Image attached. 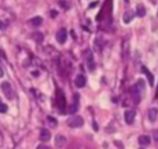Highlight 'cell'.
Masks as SVG:
<instances>
[{
  "label": "cell",
  "mask_w": 158,
  "mask_h": 149,
  "mask_svg": "<svg viewBox=\"0 0 158 149\" xmlns=\"http://www.w3.org/2000/svg\"><path fill=\"white\" fill-rule=\"evenodd\" d=\"M140 149H143V148H140Z\"/></svg>",
  "instance_id": "obj_26"
},
{
  "label": "cell",
  "mask_w": 158,
  "mask_h": 149,
  "mask_svg": "<svg viewBox=\"0 0 158 149\" xmlns=\"http://www.w3.org/2000/svg\"><path fill=\"white\" fill-rule=\"evenodd\" d=\"M86 62H87V68L90 69V71H94V61H93V54H92V51H86Z\"/></svg>",
  "instance_id": "obj_8"
},
{
  "label": "cell",
  "mask_w": 158,
  "mask_h": 149,
  "mask_svg": "<svg viewBox=\"0 0 158 149\" xmlns=\"http://www.w3.org/2000/svg\"><path fill=\"white\" fill-rule=\"evenodd\" d=\"M39 138H40V141H43V142H47L51 138V134H50V131L49 130H46V129H43V130H40V134H39Z\"/></svg>",
  "instance_id": "obj_9"
},
{
  "label": "cell",
  "mask_w": 158,
  "mask_h": 149,
  "mask_svg": "<svg viewBox=\"0 0 158 149\" xmlns=\"http://www.w3.org/2000/svg\"><path fill=\"white\" fill-rule=\"evenodd\" d=\"M154 138H155V141H158V130L154 133Z\"/></svg>",
  "instance_id": "obj_23"
},
{
  "label": "cell",
  "mask_w": 158,
  "mask_h": 149,
  "mask_svg": "<svg viewBox=\"0 0 158 149\" xmlns=\"http://www.w3.org/2000/svg\"><path fill=\"white\" fill-rule=\"evenodd\" d=\"M42 22H43V18H42V17H33L32 20H31V24H32L33 26H40Z\"/></svg>",
  "instance_id": "obj_16"
},
{
  "label": "cell",
  "mask_w": 158,
  "mask_h": 149,
  "mask_svg": "<svg viewBox=\"0 0 158 149\" xmlns=\"http://www.w3.org/2000/svg\"><path fill=\"white\" fill-rule=\"evenodd\" d=\"M57 106L60 108L61 112H64V108H67V104H65V97H64V93L58 90L57 91Z\"/></svg>",
  "instance_id": "obj_3"
},
{
  "label": "cell",
  "mask_w": 158,
  "mask_h": 149,
  "mask_svg": "<svg viewBox=\"0 0 158 149\" xmlns=\"http://www.w3.org/2000/svg\"><path fill=\"white\" fill-rule=\"evenodd\" d=\"M83 119H82L81 116H73L71 117V119H68V121H67V124L69 126V127H72V129H76V127H81V126H83Z\"/></svg>",
  "instance_id": "obj_2"
},
{
  "label": "cell",
  "mask_w": 158,
  "mask_h": 149,
  "mask_svg": "<svg viewBox=\"0 0 158 149\" xmlns=\"http://www.w3.org/2000/svg\"><path fill=\"white\" fill-rule=\"evenodd\" d=\"M65 144H67V138L64 137V135H57L56 137V146L57 148H62V146H65Z\"/></svg>",
  "instance_id": "obj_11"
},
{
  "label": "cell",
  "mask_w": 158,
  "mask_h": 149,
  "mask_svg": "<svg viewBox=\"0 0 158 149\" xmlns=\"http://www.w3.org/2000/svg\"><path fill=\"white\" fill-rule=\"evenodd\" d=\"M46 120L49 121V124L51 126V127H57V120L53 116H47V119H46Z\"/></svg>",
  "instance_id": "obj_17"
},
{
  "label": "cell",
  "mask_w": 158,
  "mask_h": 149,
  "mask_svg": "<svg viewBox=\"0 0 158 149\" xmlns=\"http://www.w3.org/2000/svg\"><path fill=\"white\" fill-rule=\"evenodd\" d=\"M75 86H76L78 89H82V87H85L86 86V77L85 75H78L76 79H75Z\"/></svg>",
  "instance_id": "obj_7"
},
{
  "label": "cell",
  "mask_w": 158,
  "mask_h": 149,
  "mask_svg": "<svg viewBox=\"0 0 158 149\" xmlns=\"http://www.w3.org/2000/svg\"><path fill=\"white\" fill-rule=\"evenodd\" d=\"M3 76V71H0V77Z\"/></svg>",
  "instance_id": "obj_25"
},
{
  "label": "cell",
  "mask_w": 158,
  "mask_h": 149,
  "mask_svg": "<svg viewBox=\"0 0 158 149\" xmlns=\"http://www.w3.org/2000/svg\"><path fill=\"white\" fill-rule=\"evenodd\" d=\"M97 1H94V3H92V4H90V6H89V8H92V7H94V6H97Z\"/></svg>",
  "instance_id": "obj_24"
},
{
  "label": "cell",
  "mask_w": 158,
  "mask_h": 149,
  "mask_svg": "<svg viewBox=\"0 0 158 149\" xmlns=\"http://www.w3.org/2000/svg\"><path fill=\"white\" fill-rule=\"evenodd\" d=\"M150 142H151V138L148 137V135H140L139 137V144L143 146H147V145H150Z\"/></svg>",
  "instance_id": "obj_14"
},
{
  "label": "cell",
  "mask_w": 158,
  "mask_h": 149,
  "mask_svg": "<svg viewBox=\"0 0 158 149\" xmlns=\"http://www.w3.org/2000/svg\"><path fill=\"white\" fill-rule=\"evenodd\" d=\"M36 149H50L49 146L46 145V144H40V145H37V148Z\"/></svg>",
  "instance_id": "obj_20"
},
{
  "label": "cell",
  "mask_w": 158,
  "mask_h": 149,
  "mask_svg": "<svg viewBox=\"0 0 158 149\" xmlns=\"http://www.w3.org/2000/svg\"><path fill=\"white\" fill-rule=\"evenodd\" d=\"M33 37H36L37 41H42V40H43V36H42L40 33H35V35H33Z\"/></svg>",
  "instance_id": "obj_19"
},
{
  "label": "cell",
  "mask_w": 158,
  "mask_h": 149,
  "mask_svg": "<svg viewBox=\"0 0 158 149\" xmlns=\"http://www.w3.org/2000/svg\"><path fill=\"white\" fill-rule=\"evenodd\" d=\"M134 17V12L130 11V10H128V11H125V14H123V17H122V21H123V24H129L130 21L133 20Z\"/></svg>",
  "instance_id": "obj_10"
},
{
  "label": "cell",
  "mask_w": 158,
  "mask_h": 149,
  "mask_svg": "<svg viewBox=\"0 0 158 149\" xmlns=\"http://www.w3.org/2000/svg\"><path fill=\"white\" fill-rule=\"evenodd\" d=\"M1 90H3L4 97L7 98V100H12V98H14V91H12V87L10 86V83H8V81L1 83Z\"/></svg>",
  "instance_id": "obj_1"
},
{
  "label": "cell",
  "mask_w": 158,
  "mask_h": 149,
  "mask_svg": "<svg viewBox=\"0 0 158 149\" xmlns=\"http://www.w3.org/2000/svg\"><path fill=\"white\" fill-rule=\"evenodd\" d=\"M142 72L144 73V75H146L147 77H148V84H150V86L154 84V77H153V75H151L150 71H148V69H147L146 66H142Z\"/></svg>",
  "instance_id": "obj_13"
},
{
  "label": "cell",
  "mask_w": 158,
  "mask_h": 149,
  "mask_svg": "<svg viewBox=\"0 0 158 149\" xmlns=\"http://www.w3.org/2000/svg\"><path fill=\"white\" fill-rule=\"evenodd\" d=\"M134 117H136V112H134V110L128 109V110L125 112V121L128 123V124H132V123H133Z\"/></svg>",
  "instance_id": "obj_6"
},
{
  "label": "cell",
  "mask_w": 158,
  "mask_h": 149,
  "mask_svg": "<svg viewBox=\"0 0 158 149\" xmlns=\"http://www.w3.org/2000/svg\"><path fill=\"white\" fill-rule=\"evenodd\" d=\"M61 6H62V7H65V10H68V7H69V4L65 3V1H61Z\"/></svg>",
  "instance_id": "obj_21"
},
{
  "label": "cell",
  "mask_w": 158,
  "mask_h": 149,
  "mask_svg": "<svg viewBox=\"0 0 158 149\" xmlns=\"http://www.w3.org/2000/svg\"><path fill=\"white\" fill-rule=\"evenodd\" d=\"M67 37H68V33H67V29H64V28L60 29L56 35V39L60 44H64L65 41H67Z\"/></svg>",
  "instance_id": "obj_5"
},
{
  "label": "cell",
  "mask_w": 158,
  "mask_h": 149,
  "mask_svg": "<svg viewBox=\"0 0 158 149\" xmlns=\"http://www.w3.org/2000/svg\"><path fill=\"white\" fill-rule=\"evenodd\" d=\"M50 15H51L53 18H56V17H57V12L56 11H51V12H50Z\"/></svg>",
  "instance_id": "obj_22"
},
{
  "label": "cell",
  "mask_w": 158,
  "mask_h": 149,
  "mask_svg": "<svg viewBox=\"0 0 158 149\" xmlns=\"http://www.w3.org/2000/svg\"><path fill=\"white\" fill-rule=\"evenodd\" d=\"M148 119H150V121H153V123L158 119V109L157 108H150V110H148Z\"/></svg>",
  "instance_id": "obj_12"
},
{
  "label": "cell",
  "mask_w": 158,
  "mask_h": 149,
  "mask_svg": "<svg viewBox=\"0 0 158 149\" xmlns=\"http://www.w3.org/2000/svg\"><path fill=\"white\" fill-rule=\"evenodd\" d=\"M136 14H137L139 17H144V15H146V8H144V6L137 4V7H136Z\"/></svg>",
  "instance_id": "obj_15"
},
{
  "label": "cell",
  "mask_w": 158,
  "mask_h": 149,
  "mask_svg": "<svg viewBox=\"0 0 158 149\" xmlns=\"http://www.w3.org/2000/svg\"><path fill=\"white\" fill-rule=\"evenodd\" d=\"M78 108H79V95H78V94H75V95H73L72 104L69 105L67 110H68V113H71V115H72V113H75L78 110Z\"/></svg>",
  "instance_id": "obj_4"
},
{
  "label": "cell",
  "mask_w": 158,
  "mask_h": 149,
  "mask_svg": "<svg viewBox=\"0 0 158 149\" xmlns=\"http://www.w3.org/2000/svg\"><path fill=\"white\" fill-rule=\"evenodd\" d=\"M7 109H8L7 105L3 104V102L0 101V113H6V112H7Z\"/></svg>",
  "instance_id": "obj_18"
}]
</instances>
